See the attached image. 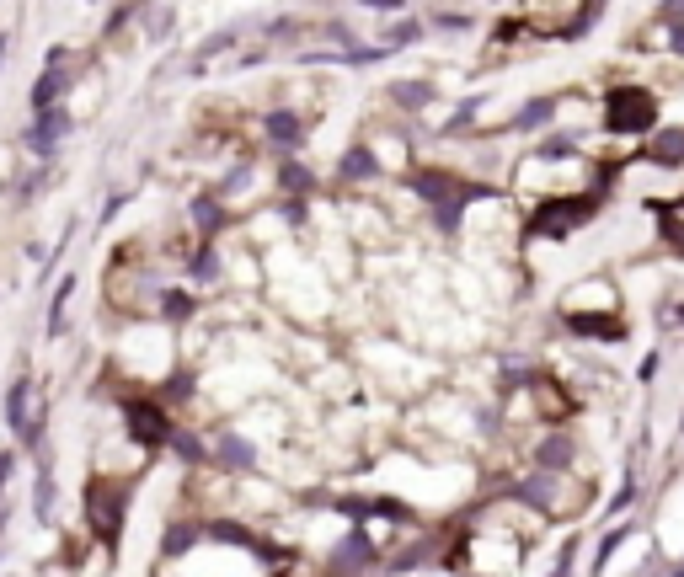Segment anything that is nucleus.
<instances>
[{
	"label": "nucleus",
	"mask_w": 684,
	"mask_h": 577,
	"mask_svg": "<svg viewBox=\"0 0 684 577\" xmlns=\"http://www.w3.org/2000/svg\"><path fill=\"white\" fill-rule=\"evenodd\" d=\"M636 497H642V471H636V460L626 465V476H620V487L610 492V503H604V519H626V513L636 508Z\"/></svg>",
	"instance_id": "obj_27"
},
{
	"label": "nucleus",
	"mask_w": 684,
	"mask_h": 577,
	"mask_svg": "<svg viewBox=\"0 0 684 577\" xmlns=\"http://www.w3.org/2000/svg\"><path fill=\"white\" fill-rule=\"evenodd\" d=\"M209 465H220V471H257L262 455H257V444L246 439V433L220 428V433H209Z\"/></svg>",
	"instance_id": "obj_14"
},
{
	"label": "nucleus",
	"mask_w": 684,
	"mask_h": 577,
	"mask_svg": "<svg viewBox=\"0 0 684 577\" xmlns=\"http://www.w3.org/2000/svg\"><path fill=\"white\" fill-rule=\"evenodd\" d=\"M188 278L198 289H214L225 278V246L220 241H198L193 246V262H188Z\"/></svg>",
	"instance_id": "obj_21"
},
{
	"label": "nucleus",
	"mask_w": 684,
	"mask_h": 577,
	"mask_svg": "<svg viewBox=\"0 0 684 577\" xmlns=\"http://www.w3.org/2000/svg\"><path fill=\"white\" fill-rule=\"evenodd\" d=\"M578 460H583V444H578V433H572V428H546L530 444L535 471H578Z\"/></svg>",
	"instance_id": "obj_11"
},
{
	"label": "nucleus",
	"mask_w": 684,
	"mask_h": 577,
	"mask_svg": "<svg viewBox=\"0 0 684 577\" xmlns=\"http://www.w3.org/2000/svg\"><path fill=\"white\" fill-rule=\"evenodd\" d=\"M631 535H636V519H615L610 529H604L599 545H594V561H588V577H604V572H610L615 551H620V545H626Z\"/></svg>",
	"instance_id": "obj_24"
},
{
	"label": "nucleus",
	"mask_w": 684,
	"mask_h": 577,
	"mask_svg": "<svg viewBox=\"0 0 684 577\" xmlns=\"http://www.w3.org/2000/svg\"><path fill=\"white\" fill-rule=\"evenodd\" d=\"M567 107V91H540V97H530V102H519L513 107V118H508V134H546L551 123H556V113Z\"/></svg>",
	"instance_id": "obj_15"
},
{
	"label": "nucleus",
	"mask_w": 684,
	"mask_h": 577,
	"mask_svg": "<svg viewBox=\"0 0 684 577\" xmlns=\"http://www.w3.org/2000/svg\"><path fill=\"white\" fill-rule=\"evenodd\" d=\"M658 17H663V27L668 22H684V0H658Z\"/></svg>",
	"instance_id": "obj_35"
},
{
	"label": "nucleus",
	"mask_w": 684,
	"mask_h": 577,
	"mask_svg": "<svg viewBox=\"0 0 684 577\" xmlns=\"http://www.w3.org/2000/svg\"><path fill=\"white\" fill-rule=\"evenodd\" d=\"M155 310H161V321L171 326V332H182V326H193V316L204 310V300H198L188 284H161V300H155Z\"/></svg>",
	"instance_id": "obj_17"
},
{
	"label": "nucleus",
	"mask_w": 684,
	"mask_h": 577,
	"mask_svg": "<svg viewBox=\"0 0 684 577\" xmlns=\"http://www.w3.org/2000/svg\"><path fill=\"white\" fill-rule=\"evenodd\" d=\"M631 161H642L652 171H684V123H658V129L636 145Z\"/></svg>",
	"instance_id": "obj_10"
},
{
	"label": "nucleus",
	"mask_w": 684,
	"mask_h": 577,
	"mask_svg": "<svg viewBox=\"0 0 684 577\" xmlns=\"http://www.w3.org/2000/svg\"><path fill=\"white\" fill-rule=\"evenodd\" d=\"M481 107H487V97H465V102L455 107V118L444 123V134L455 139V134H465V129H476V113H481Z\"/></svg>",
	"instance_id": "obj_31"
},
{
	"label": "nucleus",
	"mask_w": 684,
	"mask_h": 577,
	"mask_svg": "<svg viewBox=\"0 0 684 577\" xmlns=\"http://www.w3.org/2000/svg\"><path fill=\"white\" fill-rule=\"evenodd\" d=\"M572 545H578V540H567V545H562V556H556V567H551L546 577H572V572H578V561H572Z\"/></svg>",
	"instance_id": "obj_34"
},
{
	"label": "nucleus",
	"mask_w": 684,
	"mask_h": 577,
	"mask_svg": "<svg viewBox=\"0 0 684 577\" xmlns=\"http://www.w3.org/2000/svg\"><path fill=\"white\" fill-rule=\"evenodd\" d=\"M273 182H278V198H316V187H321L316 171L305 161H294V155H278L273 161Z\"/></svg>",
	"instance_id": "obj_19"
},
{
	"label": "nucleus",
	"mask_w": 684,
	"mask_h": 577,
	"mask_svg": "<svg viewBox=\"0 0 684 577\" xmlns=\"http://www.w3.org/2000/svg\"><path fill=\"white\" fill-rule=\"evenodd\" d=\"M658 369H663V348H647L642 364H636V385H652V380H658Z\"/></svg>",
	"instance_id": "obj_32"
},
{
	"label": "nucleus",
	"mask_w": 684,
	"mask_h": 577,
	"mask_svg": "<svg viewBox=\"0 0 684 577\" xmlns=\"http://www.w3.org/2000/svg\"><path fill=\"white\" fill-rule=\"evenodd\" d=\"M663 123V102H658V91L642 86V81H620L604 91V102H599V129L610 134V139H642L652 134Z\"/></svg>",
	"instance_id": "obj_4"
},
{
	"label": "nucleus",
	"mask_w": 684,
	"mask_h": 577,
	"mask_svg": "<svg viewBox=\"0 0 684 577\" xmlns=\"http://www.w3.org/2000/svg\"><path fill=\"white\" fill-rule=\"evenodd\" d=\"M123 204H129V193H113V198H107V204H102V225H107V220H118Z\"/></svg>",
	"instance_id": "obj_36"
},
{
	"label": "nucleus",
	"mask_w": 684,
	"mask_h": 577,
	"mask_svg": "<svg viewBox=\"0 0 684 577\" xmlns=\"http://www.w3.org/2000/svg\"><path fill=\"white\" fill-rule=\"evenodd\" d=\"M118 423H123V433H129L134 449H145V455H166V444H171V433H177L182 417L171 412L161 396L139 391V396L118 401Z\"/></svg>",
	"instance_id": "obj_6"
},
{
	"label": "nucleus",
	"mask_w": 684,
	"mask_h": 577,
	"mask_svg": "<svg viewBox=\"0 0 684 577\" xmlns=\"http://www.w3.org/2000/svg\"><path fill=\"white\" fill-rule=\"evenodd\" d=\"M188 225H193V241H220L230 230V204L225 198H214V187L188 198Z\"/></svg>",
	"instance_id": "obj_16"
},
{
	"label": "nucleus",
	"mask_w": 684,
	"mask_h": 577,
	"mask_svg": "<svg viewBox=\"0 0 684 577\" xmlns=\"http://www.w3.org/2000/svg\"><path fill=\"white\" fill-rule=\"evenodd\" d=\"M663 577H684V572H674V567H668V572H663Z\"/></svg>",
	"instance_id": "obj_40"
},
{
	"label": "nucleus",
	"mask_w": 684,
	"mask_h": 577,
	"mask_svg": "<svg viewBox=\"0 0 684 577\" xmlns=\"http://www.w3.org/2000/svg\"><path fill=\"white\" fill-rule=\"evenodd\" d=\"M433 27H460V33H465V27H471V17H460V11H439V17H433Z\"/></svg>",
	"instance_id": "obj_37"
},
{
	"label": "nucleus",
	"mask_w": 684,
	"mask_h": 577,
	"mask_svg": "<svg viewBox=\"0 0 684 577\" xmlns=\"http://www.w3.org/2000/svg\"><path fill=\"white\" fill-rule=\"evenodd\" d=\"M407 187L417 193V204L428 209V225L439 230L444 241L465 236V220H471L476 204H503V187L481 182L460 166H444V161H417L407 171Z\"/></svg>",
	"instance_id": "obj_1"
},
{
	"label": "nucleus",
	"mask_w": 684,
	"mask_h": 577,
	"mask_svg": "<svg viewBox=\"0 0 684 577\" xmlns=\"http://www.w3.org/2000/svg\"><path fill=\"white\" fill-rule=\"evenodd\" d=\"M385 102L401 107V113H428V107L439 102V86L433 81H391L385 86Z\"/></svg>",
	"instance_id": "obj_22"
},
{
	"label": "nucleus",
	"mask_w": 684,
	"mask_h": 577,
	"mask_svg": "<svg viewBox=\"0 0 684 577\" xmlns=\"http://www.w3.org/2000/svg\"><path fill=\"white\" fill-rule=\"evenodd\" d=\"M59 59H65V49H54V54H49V70H38L33 91H27V102H33V113H43V107H59V102L70 97V75L59 70Z\"/></svg>",
	"instance_id": "obj_18"
},
{
	"label": "nucleus",
	"mask_w": 684,
	"mask_h": 577,
	"mask_svg": "<svg viewBox=\"0 0 684 577\" xmlns=\"http://www.w3.org/2000/svg\"><path fill=\"white\" fill-rule=\"evenodd\" d=\"M257 129H262L273 155H300L310 145V129H316V123H310L300 107H268V113L257 118Z\"/></svg>",
	"instance_id": "obj_8"
},
{
	"label": "nucleus",
	"mask_w": 684,
	"mask_h": 577,
	"mask_svg": "<svg viewBox=\"0 0 684 577\" xmlns=\"http://www.w3.org/2000/svg\"><path fill=\"white\" fill-rule=\"evenodd\" d=\"M503 497L540 513V519H572L588 508V481H578V471H535L530 465L519 481H508Z\"/></svg>",
	"instance_id": "obj_3"
},
{
	"label": "nucleus",
	"mask_w": 684,
	"mask_h": 577,
	"mask_svg": "<svg viewBox=\"0 0 684 577\" xmlns=\"http://www.w3.org/2000/svg\"><path fill=\"white\" fill-rule=\"evenodd\" d=\"M423 33H428V27L417 22V17H401V22H391V27L380 33V49H391V54H396V49H412Z\"/></svg>",
	"instance_id": "obj_30"
},
{
	"label": "nucleus",
	"mask_w": 684,
	"mask_h": 577,
	"mask_svg": "<svg viewBox=\"0 0 684 577\" xmlns=\"http://www.w3.org/2000/svg\"><path fill=\"white\" fill-rule=\"evenodd\" d=\"M75 289H81V278H75V273H59V278H54V289H49V310H43V337H59V332H65V316H70Z\"/></svg>",
	"instance_id": "obj_20"
},
{
	"label": "nucleus",
	"mask_w": 684,
	"mask_h": 577,
	"mask_svg": "<svg viewBox=\"0 0 684 577\" xmlns=\"http://www.w3.org/2000/svg\"><path fill=\"white\" fill-rule=\"evenodd\" d=\"M369 567H380V545L369 540V524H353L348 535L337 540V551H332V572L337 577H359Z\"/></svg>",
	"instance_id": "obj_12"
},
{
	"label": "nucleus",
	"mask_w": 684,
	"mask_h": 577,
	"mask_svg": "<svg viewBox=\"0 0 684 577\" xmlns=\"http://www.w3.org/2000/svg\"><path fill=\"white\" fill-rule=\"evenodd\" d=\"M679 449H684V439H679Z\"/></svg>",
	"instance_id": "obj_41"
},
{
	"label": "nucleus",
	"mask_w": 684,
	"mask_h": 577,
	"mask_svg": "<svg viewBox=\"0 0 684 577\" xmlns=\"http://www.w3.org/2000/svg\"><path fill=\"white\" fill-rule=\"evenodd\" d=\"M54 497H59V481H54L49 449H43V460H38V487H33V513H38V519H49V513H54Z\"/></svg>",
	"instance_id": "obj_28"
},
{
	"label": "nucleus",
	"mask_w": 684,
	"mask_h": 577,
	"mask_svg": "<svg viewBox=\"0 0 684 577\" xmlns=\"http://www.w3.org/2000/svg\"><path fill=\"white\" fill-rule=\"evenodd\" d=\"M359 6H369V11H401L407 0H359Z\"/></svg>",
	"instance_id": "obj_39"
},
{
	"label": "nucleus",
	"mask_w": 684,
	"mask_h": 577,
	"mask_svg": "<svg viewBox=\"0 0 684 577\" xmlns=\"http://www.w3.org/2000/svg\"><path fill=\"white\" fill-rule=\"evenodd\" d=\"M663 33H668V49H674V54H684V22H668Z\"/></svg>",
	"instance_id": "obj_38"
},
{
	"label": "nucleus",
	"mask_w": 684,
	"mask_h": 577,
	"mask_svg": "<svg viewBox=\"0 0 684 577\" xmlns=\"http://www.w3.org/2000/svg\"><path fill=\"white\" fill-rule=\"evenodd\" d=\"M551 316L567 337H578V342H604V348H615V342L631 337V316H626V305H620L615 284H604L599 300L588 294V284H572L562 300H556Z\"/></svg>",
	"instance_id": "obj_2"
},
{
	"label": "nucleus",
	"mask_w": 684,
	"mask_h": 577,
	"mask_svg": "<svg viewBox=\"0 0 684 577\" xmlns=\"http://www.w3.org/2000/svg\"><path fill=\"white\" fill-rule=\"evenodd\" d=\"M252 182H257V155H241V161L230 166L225 177H214V198H225V204H236V198H241Z\"/></svg>",
	"instance_id": "obj_25"
},
{
	"label": "nucleus",
	"mask_w": 684,
	"mask_h": 577,
	"mask_svg": "<svg viewBox=\"0 0 684 577\" xmlns=\"http://www.w3.org/2000/svg\"><path fill=\"white\" fill-rule=\"evenodd\" d=\"M17 465H22V449H17V444H6V449H0V492L11 487V476H17Z\"/></svg>",
	"instance_id": "obj_33"
},
{
	"label": "nucleus",
	"mask_w": 684,
	"mask_h": 577,
	"mask_svg": "<svg viewBox=\"0 0 684 577\" xmlns=\"http://www.w3.org/2000/svg\"><path fill=\"white\" fill-rule=\"evenodd\" d=\"M380 177H385V155L369 145V139H353V145L332 161V182L337 187H369Z\"/></svg>",
	"instance_id": "obj_9"
},
{
	"label": "nucleus",
	"mask_w": 684,
	"mask_h": 577,
	"mask_svg": "<svg viewBox=\"0 0 684 577\" xmlns=\"http://www.w3.org/2000/svg\"><path fill=\"white\" fill-rule=\"evenodd\" d=\"M652 316H658V332H684V284H674L658 300V310H652Z\"/></svg>",
	"instance_id": "obj_29"
},
{
	"label": "nucleus",
	"mask_w": 684,
	"mask_h": 577,
	"mask_svg": "<svg viewBox=\"0 0 684 577\" xmlns=\"http://www.w3.org/2000/svg\"><path fill=\"white\" fill-rule=\"evenodd\" d=\"M198 540H209L204 519H177V524H166V535H161V556L166 561H182Z\"/></svg>",
	"instance_id": "obj_23"
},
{
	"label": "nucleus",
	"mask_w": 684,
	"mask_h": 577,
	"mask_svg": "<svg viewBox=\"0 0 684 577\" xmlns=\"http://www.w3.org/2000/svg\"><path fill=\"white\" fill-rule=\"evenodd\" d=\"M166 455H171V460H182V465H193V471H198V465H209V439H204V433H193V428H182V423H177V433H171V444H166Z\"/></svg>",
	"instance_id": "obj_26"
},
{
	"label": "nucleus",
	"mask_w": 684,
	"mask_h": 577,
	"mask_svg": "<svg viewBox=\"0 0 684 577\" xmlns=\"http://www.w3.org/2000/svg\"><path fill=\"white\" fill-rule=\"evenodd\" d=\"M70 129H75V113L65 102L59 107H43V113H33V123L22 129V145H27V155H33L38 166H54V155H59V145L70 139Z\"/></svg>",
	"instance_id": "obj_7"
},
{
	"label": "nucleus",
	"mask_w": 684,
	"mask_h": 577,
	"mask_svg": "<svg viewBox=\"0 0 684 577\" xmlns=\"http://www.w3.org/2000/svg\"><path fill=\"white\" fill-rule=\"evenodd\" d=\"M129 497H134V487L123 476H113V471H97V476L86 481V492H81V519H86V529L107 545V551L123 540V524H129Z\"/></svg>",
	"instance_id": "obj_5"
},
{
	"label": "nucleus",
	"mask_w": 684,
	"mask_h": 577,
	"mask_svg": "<svg viewBox=\"0 0 684 577\" xmlns=\"http://www.w3.org/2000/svg\"><path fill=\"white\" fill-rule=\"evenodd\" d=\"M33 407H38V380L33 374H11V385L0 391V423H6V433L11 439H22V428H27V417H33Z\"/></svg>",
	"instance_id": "obj_13"
}]
</instances>
